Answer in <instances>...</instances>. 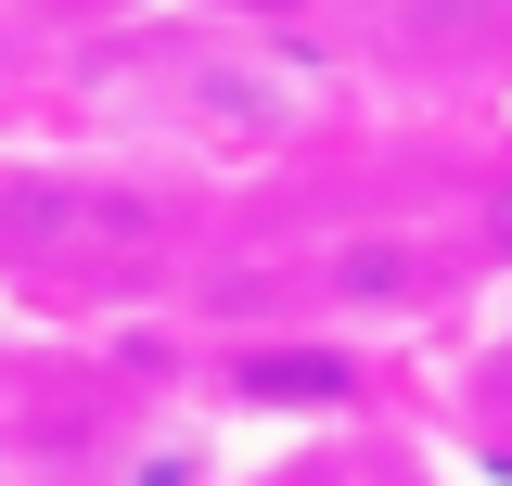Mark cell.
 <instances>
[{
	"instance_id": "cell-1",
	"label": "cell",
	"mask_w": 512,
	"mask_h": 486,
	"mask_svg": "<svg viewBox=\"0 0 512 486\" xmlns=\"http://www.w3.org/2000/svg\"><path fill=\"white\" fill-rule=\"evenodd\" d=\"M384 13H397V39H487L512 0H384Z\"/></svg>"
},
{
	"instance_id": "cell-2",
	"label": "cell",
	"mask_w": 512,
	"mask_h": 486,
	"mask_svg": "<svg viewBox=\"0 0 512 486\" xmlns=\"http://www.w3.org/2000/svg\"><path fill=\"white\" fill-rule=\"evenodd\" d=\"M282 486H384V474H372V461H333V448H320V461H295Z\"/></svg>"
}]
</instances>
